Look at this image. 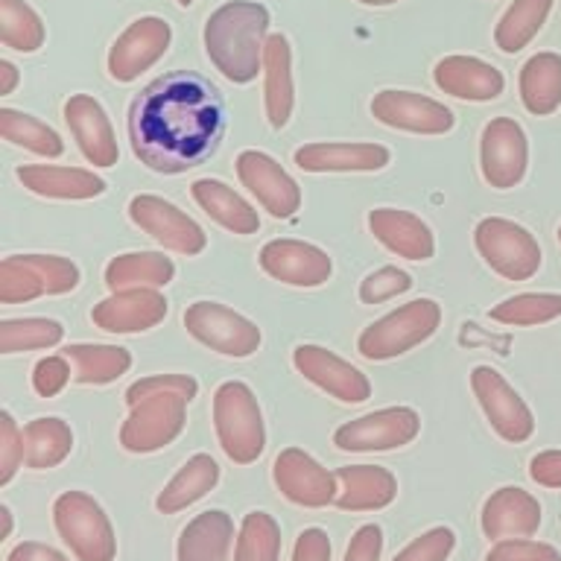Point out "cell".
I'll return each instance as SVG.
<instances>
[{"label":"cell","instance_id":"e0dca14e","mask_svg":"<svg viewBox=\"0 0 561 561\" xmlns=\"http://www.w3.org/2000/svg\"><path fill=\"white\" fill-rule=\"evenodd\" d=\"M293 366L298 375H305L313 386L342 403H363L371 398V383L357 366H351L348 359L340 354L322 348V345H298L293 351Z\"/></svg>","mask_w":561,"mask_h":561},{"label":"cell","instance_id":"d6986e66","mask_svg":"<svg viewBox=\"0 0 561 561\" xmlns=\"http://www.w3.org/2000/svg\"><path fill=\"white\" fill-rule=\"evenodd\" d=\"M91 319L105 333H144L167 319V298L152 287L114 289L94 305Z\"/></svg>","mask_w":561,"mask_h":561},{"label":"cell","instance_id":"816d5d0a","mask_svg":"<svg viewBox=\"0 0 561 561\" xmlns=\"http://www.w3.org/2000/svg\"><path fill=\"white\" fill-rule=\"evenodd\" d=\"M529 477L543 489H561V450H541L529 459Z\"/></svg>","mask_w":561,"mask_h":561},{"label":"cell","instance_id":"3957f363","mask_svg":"<svg viewBox=\"0 0 561 561\" xmlns=\"http://www.w3.org/2000/svg\"><path fill=\"white\" fill-rule=\"evenodd\" d=\"M214 430L219 447L237 465H252L266 447L263 412L254 392L243 380H226L214 392Z\"/></svg>","mask_w":561,"mask_h":561},{"label":"cell","instance_id":"7bdbcfd3","mask_svg":"<svg viewBox=\"0 0 561 561\" xmlns=\"http://www.w3.org/2000/svg\"><path fill=\"white\" fill-rule=\"evenodd\" d=\"M412 287L410 272L398 270V266H383V270L368 272L363 284H359V301L363 305H383L389 298L403 296Z\"/></svg>","mask_w":561,"mask_h":561},{"label":"cell","instance_id":"e575fe53","mask_svg":"<svg viewBox=\"0 0 561 561\" xmlns=\"http://www.w3.org/2000/svg\"><path fill=\"white\" fill-rule=\"evenodd\" d=\"M552 0H515L512 7L503 12L494 30V44L503 53H520L529 47L535 35L541 33V26L547 24Z\"/></svg>","mask_w":561,"mask_h":561},{"label":"cell","instance_id":"d6a6232c","mask_svg":"<svg viewBox=\"0 0 561 561\" xmlns=\"http://www.w3.org/2000/svg\"><path fill=\"white\" fill-rule=\"evenodd\" d=\"M73 450V433L61 419L47 415V419H33L24 427V465L33 471H47L56 468Z\"/></svg>","mask_w":561,"mask_h":561},{"label":"cell","instance_id":"d590c367","mask_svg":"<svg viewBox=\"0 0 561 561\" xmlns=\"http://www.w3.org/2000/svg\"><path fill=\"white\" fill-rule=\"evenodd\" d=\"M0 135L9 144L30 149L35 156L59 158L65 152V140L59 131L33 114L15 112V108H0Z\"/></svg>","mask_w":561,"mask_h":561},{"label":"cell","instance_id":"f907efd6","mask_svg":"<svg viewBox=\"0 0 561 561\" xmlns=\"http://www.w3.org/2000/svg\"><path fill=\"white\" fill-rule=\"evenodd\" d=\"M293 561H331V538L319 526H310L296 538Z\"/></svg>","mask_w":561,"mask_h":561},{"label":"cell","instance_id":"836d02e7","mask_svg":"<svg viewBox=\"0 0 561 561\" xmlns=\"http://www.w3.org/2000/svg\"><path fill=\"white\" fill-rule=\"evenodd\" d=\"M73 363V380L82 386H105L123 377L131 366V354L117 345H68L61 351Z\"/></svg>","mask_w":561,"mask_h":561},{"label":"cell","instance_id":"5bb4252c","mask_svg":"<svg viewBox=\"0 0 561 561\" xmlns=\"http://www.w3.org/2000/svg\"><path fill=\"white\" fill-rule=\"evenodd\" d=\"M173 30L164 18L147 15L131 21L108 50V77L114 82H135V79L156 65L170 47Z\"/></svg>","mask_w":561,"mask_h":561},{"label":"cell","instance_id":"ba28073f","mask_svg":"<svg viewBox=\"0 0 561 561\" xmlns=\"http://www.w3.org/2000/svg\"><path fill=\"white\" fill-rule=\"evenodd\" d=\"M187 398L175 392H158L129 407V419L121 427V445L129 454H152L182 436L187 424Z\"/></svg>","mask_w":561,"mask_h":561},{"label":"cell","instance_id":"52a82bcc","mask_svg":"<svg viewBox=\"0 0 561 561\" xmlns=\"http://www.w3.org/2000/svg\"><path fill=\"white\" fill-rule=\"evenodd\" d=\"M184 328L193 340L222 357H252L261 348V328L219 301H193L184 310Z\"/></svg>","mask_w":561,"mask_h":561},{"label":"cell","instance_id":"7402d4cb","mask_svg":"<svg viewBox=\"0 0 561 561\" xmlns=\"http://www.w3.org/2000/svg\"><path fill=\"white\" fill-rule=\"evenodd\" d=\"M293 161L305 173H377L392 152L383 144H305Z\"/></svg>","mask_w":561,"mask_h":561},{"label":"cell","instance_id":"8fae6325","mask_svg":"<svg viewBox=\"0 0 561 561\" xmlns=\"http://www.w3.org/2000/svg\"><path fill=\"white\" fill-rule=\"evenodd\" d=\"M480 167L482 179L497 191H508L524 182L529 167V140L524 126L512 117H494L485 123L480 138Z\"/></svg>","mask_w":561,"mask_h":561},{"label":"cell","instance_id":"ffe728a7","mask_svg":"<svg viewBox=\"0 0 561 561\" xmlns=\"http://www.w3.org/2000/svg\"><path fill=\"white\" fill-rule=\"evenodd\" d=\"M65 123L73 131L77 138L79 152L85 156V161H91L94 167H114L117 158H121V149H117V138H114L112 121L94 96L88 94H73L68 96L65 103Z\"/></svg>","mask_w":561,"mask_h":561},{"label":"cell","instance_id":"30bf717a","mask_svg":"<svg viewBox=\"0 0 561 561\" xmlns=\"http://www.w3.org/2000/svg\"><path fill=\"white\" fill-rule=\"evenodd\" d=\"M131 222L147 231L158 245H164L170 252L179 254H202L208 245V234L202 231L196 219H191L182 208H175L173 202L152 196V193H138L129 202Z\"/></svg>","mask_w":561,"mask_h":561},{"label":"cell","instance_id":"b9f144b4","mask_svg":"<svg viewBox=\"0 0 561 561\" xmlns=\"http://www.w3.org/2000/svg\"><path fill=\"white\" fill-rule=\"evenodd\" d=\"M24 261L38 272L47 296H65L79 287V266L59 254H24Z\"/></svg>","mask_w":561,"mask_h":561},{"label":"cell","instance_id":"44dd1931","mask_svg":"<svg viewBox=\"0 0 561 561\" xmlns=\"http://www.w3.org/2000/svg\"><path fill=\"white\" fill-rule=\"evenodd\" d=\"M433 82L438 91H445L456 100H468V103L497 100L506 88L503 73L477 56H445L433 68Z\"/></svg>","mask_w":561,"mask_h":561},{"label":"cell","instance_id":"83f0119b","mask_svg":"<svg viewBox=\"0 0 561 561\" xmlns=\"http://www.w3.org/2000/svg\"><path fill=\"white\" fill-rule=\"evenodd\" d=\"M234 520L222 508H208L184 526L175 547L179 561H231Z\"/></svg>","mask_w":561,"mask_h":561},{"label":"cell","instance_id":"4fadbf2b","mask_svg":"<svg viewBox=\"0 0 561 561\" xmlns=\"http://www.w3.org/2000/svg\"><path fill=\"white\" fill-rule=\"evenodd\" d=\"M272 480L289 503L305 508H322L336 503L340 480L336 473L316 462L313 456L305 454L301 447H287L275 456L272 465Z\"/></svg>","mask_w":561,"mask_h":561},{"label":"cell","instance_id":"db71d44e","mask_svg":"<svg viewBox=\"0 0 561 561\" xmlns=\"http://www.w3.org/2000/svg\"><path fill=\"white\" fill-rule=\"evenodd\" d=\"M18 82H21V73H18V68L12 65V61H0V96H9L12 91L18 88Z\"/></svg>","mask_w":561,"mask_h":561},{"label":"cell","instance_id":"7a4b0ae2","mask_svg":"<svg viewBox=\"0 0 561 561\" xmlns=\"http://www.w3.org/2000/svg\"><path fill=\"white\" fill-rule=\"evenodd\" d=\"M270 9L249 0L222 3L205 21V53L210 65L234 85H249L263 68L270 38Z\"/></svg>","mask_w":561,"mask_h":561},{"label":"cell","instance_id":"9a60e30c","mask_svg":"<svg viewBox=\"0 0 561 561\" xmlns=\"http://www.w3.org/2000/svg\"><path fill=\"white\" fill-rule=\"evenodd\" d=\"M237 175L275 219H289L301 208V187L296 179L261 149H243L237 156Z\"/></svg>","mask_w":561,"mask_h":561},{"label":"cell","instance_id":"ee69618b","mask_svg":"<svg viewBox=\"0 0 561 561\" xmlns=\"http://www.w3.org/2000/svg\"><path fill=\"white\" fill-rule=\"evenodd\" d=\"M158 392H175V394H184L187 401H193L196 394H199V383H196V377L191 375H149V377H140L135 383L126 389V403L135 407L140 403L144 398L149 394H158Z\"/></svg>","mask_w":561,"mask_h":561},{"label":"cell","instance_id":"8992f818","mask_svg":"<svg viewBox=\"0 0 561 561\" xmlns=\"http://www.w3.org/2000/svg\"><path fill=\"white\" fill-rule=\"evenodd\" d=\"M473 245L480 257L506 280H529L541 270V245L533 231L515 219L485 217L473 228Z\"/></svg>","mask_w":561,"mask_h":561},{"label":"cell","instance_id":"cb8c5ba5","mask_svg":"<svg viewBox=\"0 0 561 561\" xmlns=\"http://www.w3.org/2000/svg\"><path fill=\"white\" fill-rule=\"evenodd\" d=\"M368 228L380 245L407 261H430L436 254V237L421 217L410 210L375 208L368 214Z\"/></svg>","mask_w":561,"mask_h":561},{"label":"cell","instance_id":"680465c9","mask_svg":"<svg viewBox=\"0 0 561 561\" xmlns=\"http://www.w3.org/2000/svg\"><path fill=\"white\" fill-rule=\"evenodd\" d=\"M559 243H561V226H559Z\"/></svg>","mask_w":561,"mask_h":561},{"label":"cell","instance_id":"277c9868","mask_svg":"<svg viewBox=\"0 0 561 561\" xmlns=\"http://www.w3.org/2000/svg\"><path fill=\"white\" fill-rule=\"evenodd\" d=\"M438 324H442V307L433 298H415L359 333V357L371 359V363L401 357L421 342H427L438 331Z\"/></svg>","mask_w":561,"mask_h":561},{"label":"cell","instance_id":"9c48e42d","mask_svg":"<svg viewBox=\"0 0 561 561\" xmlns=\"http://www.w3.org/2000/svg\"><path fill=\"white\" fill-rule=\"evenodd\" d=\"M421 433V415L412 407H386L342 424L333 433V445L345 454H383L415 442Z\"/></svg>","mask_w":561,"mask_h":561},{"label":"cell","instance_id":"8d00e7d4","mask_svg":"<svg viewBox=\"0 0 561 561\" xmlns=\"http://www.w3.org/2000/svg\"><path fill=\"white\" fill-rule=\"evenodd\" d=\"M280 526L266 512H249L240 524L234 543V561H278Z\"/></svg>","mask_w":561,"mask_h":561},{"label":"cell","instance_id":"d4e9b609","mask_svg":"<svg viewBox=\"0 0 561 561\" xmlns=\"http://www.w3.org/2000/svg\"><path fill=\"white\" fill-rule=\"evenodd\" d=\"M263 105L272 129H284L293 117L296 85H293V50L287 35H270L263 50Z\"/></svg>","mask_w":561,"mask_h":561},{"label":"cell","instance_id":"4dcf8cb0","mask_svg":"<svg viewBox=\"0 0 561 561\" xmlns=\"http://www.w3.org/2000/svg\"><path fill=\"white\" fill-rule=\"evenodd\" d=\"M219 482V465L214 456L196 454L179 468L173 480L167 482L164 491L156 497V508L161 515H175L182 508L193 506Z\"/></svg>","mask_w":561,"mask_h":561},{"label":"cell","instance_id":"7dc6e473","mask_svg":"<svg viewBox=\"0 0 561 561\" xmlns=\"http://www.w3.org/2000/svg\"><path fill=\"white\" fill-rule=\"evenodd\" d=\"M485 561H561V552L552 543L529 538H503L489 550Z\"/></svg>","mask_w":561,"mask_h":561},{"label":"cell","instance_id":"11a10c76","mask_svg":"<svg viewBox=\"0 0 561 561\" xmlns=\"http://www.w3.org/2000/svg\"><path fill=\"white\" fill-rule=\"evenodd\" d=\"M0 517H3V538H9L12 535V512H9V506H0Z\"/></svg>","mask_w":561,"mask_h":561},{"label":"cell","instance_id":"f546056e","mask_svg":"<svg viewBox=\"0 0 561 561\" xmlns=\"http://www.w3.org/2000/svg\"><path fill=\"white\" fill-rule=\"evenodd\" d=\"M520 103L535 117H550L561 105V56L535 53L520 68Z\"/></svg>","mask_w":561,"mask_h":561},{"label":"cell","instance_id":"60d3db41","mask_svg":"<svg viewBox=\"0 0 561 561\" xmlns=\"http://www.w3.org/2000/svg\"><path fill=\"white\" fill-rule=\"evenodd\" d=\"M47 296L38 272L24 261V254H12L0 263V301L3 305H24L33 298Z\"/></svg>","mask_w":561,"mask_h":561},{"label":"cell","instance_id":"6f0895ef","mask_svg":"<svg viewBox=\"0 0 561 561\" xmlns=\"http://www.w3.org/2000/svg\"><path fill=\"white\" fill-rule=\"evenodd\" d=\"M175 3H179V7L187 9V7H191V3H193V0H175Z\"/></svg>","mask_w":561,"mask_h":561},{"label":"cell","instance_id":"484cf974","mask_svg":"<svg viewBox=\"0 0 561 561\" xmlns=\"http://www.w3.org/2000/svg\"><path fill=\"white\" fill-rule=\"evenodd\" d=\"M18 182L26 191L44 199H96L105 193V179H100L91 170L79 167H50V164H24L15 170Z\"/></svg>","mask_w":561,"mask_h":561},{"label":"cell","instance_id":"2e32d148","mask_svg":"<svg viewBox=\"0 0 561 561\" xmlns=\"http://www.w3.org/2000/svg\"><path fill=\"white\" fill-rule=\"evenodd\" d=\"M371 114L389 129L412 131V135H445L456 126L454 112L445 103L415 94V91H394V88L375 94Z\"/></svg>","mask_w":561,"mask_h":561},{"label":"cell","instance_id":"ac0fdd59","mask_svg":"<svg viewBox=\"0 0 561 561\" xmlns=\"http://www.w3.org/2000/svg\"><path fill=\"white\" fill-rule=\"evenodd\" d=\"M257 261L270 278L289 284V287H322L333 272V263L324 249L305 243V240H289V237L270 240L257 254Z\"/></svg>","mask_w":561,"mask_h":561},{"label":"cell","instance_id":"9f6ffc18","mask_svg":"<svg viewBox=\"0 0 561 561\" xmlns=\"http://www.w3.org/2000/svg\"><path fill=\"white\" fill-rule=\"evenodd\" d=\"M359 3H366V7H389V3H398V0H359Z\"/></svg>","mask_w":561,"mask_h":561},{"label":"cell","instance_id":"f35d334b","mask_svg":"<svg viewBox=\"0 0 561 561\" xmlns=\"http://www.w3.org/2000/svg\"><path fill=\"white\" fill-rule=\"evenodd\" d=\"M561 316V296L559 293H520L506 301H500L491 310V319L512 328H533V324L556 322Z\"/></svg>","mask_w":561,"mask_h":561},{"label":"cell","instance_id":"603a6c76","mask_svg":"<svg viewBox=\"0 0 561 561\" xmlns=\"http://www.w3.org/2000/svg\"><path fill=\"white\" fill-rule=\"evenodd\" d=\"M482 533L503 541V538H529L541 526V503L529 491L517 485H503L485 500L480 515Z\"/></svg>","mask_w":561,"mask_h":561},{"label":"cell","instance_id":"bcb514c9","mask_svg":"<svg viewBox=\"0 0 561 561\" xmlns=\"http://www.w3.org/2000/svg\"><path fill=\"white\" fill-rule=\"evenodd\" d=\"M21 465H24V430L18 427L12 412H0V485H9Z\"/></svg>","mask_w":561,"mask_h":561},{"label":"cell","instance_id":"f1b7e54d","mask_svg":"<svg viewBox=\"0 0 561 561\" xmlns=\"http://www.w3.org/2000/svg\"><path fill=\"white\" fill-rule=\"evenodd\" d=\"M191 193L196 205H199L205 214H208L214 222H219L222 228H228L231 234H254L261 228V217L257 210L249 205V202L228 187L226 182L219 179H196L191 184Z\"/></svg>","mask_w":561,"mask_h":561},{"label":"cell","instance_id":"74e56055","mask_svg":"<svg viewBox=\"0 0 561 561\" xmlns=\"http://www.w3.org/2000/svg\"><path fill=\"white\" fill-rule=\"evenodd\" d=\"M0 42L9 50L35 53L44 44V24L24 0H0Z\"/></svg>","mask_w":561,"mask_h":561},{"label":"cell","instance_id":"1f68e13d","mask_svg":"<svg viewBox=\"0 0 561 561\" xmlns=\"http://www.w3.org/2000/svg\"><path fill=\"white\" fill-rule=\"evenodd\" d=\"M175 278V263L167 254L158 252H126L117 254L105 266V287L129 289V287H152L161 289Z\"/></svg>","mask_w":561,"mask_h":561},{"label":"cell","instance_id":"7c38bea8","mask_svg":"<svg viewBox=\"0 0 561 561\" xmlns=\"http://www.w3.org/2000/svg\"><path fill=\"white\" fill-rule=\"evenodd\" d=\"M473 398L480 401L485 419L500 438L520 445L535 433L533 410L520 394L508 386V380L491 366H477L471 371Z\"/></svg>","mask_w":561,"mask_h":561},{"label":"cell","instance_id":"681fc988","mask_svg":"<svg viewBox=\"0 0 561 561\" xmlns=\"http://www.w3.org/2000/svg\"><path fill=\"white\" fill-rule=\"evenodd\" d=\"M380 552H383V529L377 524H366L351 538L345 561H380Z\"/></svg>","mask_w":561,"mask_h":561},{"label":"cell","instance_id":"f5cc1de1","mask_svg":"<svg viewBox=\"0 0 561 561\" xmlns=\"http://www.w3.org/2000/svg\"><path fill=\"white\" fill-rule=\"evenodd\" d=\"M7 561H68L59 550H53L47 543L38 541H21L18 547H12L7 556Z\"/></svg>","mask_w":561,"mask_h":561},{"label":"cell","instance_id":"c3c4849f","mask_svg":"<svg viewBox=\"0 0 561 561\" xmlns=\"http://www.w3.org/2000/svg\"><path fill=\"white\" fill-rule=\"evenodd\" d=\"M70 377H73V363L65 354H50V357H42L35 363L33 389L42 398H53L70 383Z\"/></svg>","mask_w":561,"mask_h":561},{"label":"cell","instance_id":"5b68a950","mask_svg":"<svg viewBox=\"0 0 561 561\" xmlns=\"http://www.w3.org/2000/svg\"><path fill=\"white\" fill-rule=\"evenodd\" d=\"M53 524L79 561H114L117 538L112 520L85 491H65L53 503Z\"/></svg>","mask_w":561,"mask_h":561},{"label":"cell","instance_id":"4316f807","mask_svg":"<svg viewBox=\"0 0 561 561\" xmlns=\"http://www.w3.org/2000/svg\"><path fill=\"white\" fill-rule=\"evenodd\" d=\"M336 506L342 512H377L398 497V480L380 465H345L336 471Z\"/></svg>","mask_w":561,"mask_h":561},{"label":"cell","instance_id":"f6af8a7d","mask_svg":"<svg viewBox=\"0 0 561 561\" xmlns=\"http://www.w3.org/2000/svg\"><path fill=\"white\" fill-rule=\"evenodd\" d=\"M456 547V533L447 526H436L407 543L392 561H447Z\"/></svg>","mask_w":561,"mask_h":561},{"label":"cell","instance_id":"ab89813d","mask_svg":"<svg viewBox=\"0 0 561 561\" xmlns=\"http://www.w3.org/2000/svg\"><path fill=\"white\" fill-rule=\"evenodd\" d=\"M65 340V328L56 319H7L0 322V354L53 348Z\"/></svg>","mask_w":561,"mask_h":561},{"label":"cell","instance_id":"6da1fadb","mask_svg":"<svg viewBox=\"0 0 561 561\" xmlns=\"http://www.w3.org/2000/svg\"><path fill=\"white\" fill-rule=\"evenodd\" d=\"M226 105L208 79L175 70L149 82L129 108L131 152L164 175L187 173L217 152Z\"/></svg>","mask_w":561,"mask_h":561}]
</instances>
